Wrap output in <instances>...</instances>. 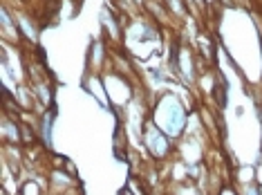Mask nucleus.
<instances>
[{
    "mask_svg": "<svg viewBox=\"0 0 262 195\" xmlns=\"http://www.w3.org/2000/svg\"><path fill=\"white\" fill-rule=\"evenodd\" d=\"M255 182L262 186V164H260V166H255Z\"/></svg>",
    "mask_w": 262,
    "mask_h": 195,
    "instance_id": "5",
    "label": "nucleus"
},
{
    "mask_svg": "<svg viewBox=\"0 0 262 195\" xmlns=\"http://www.w3.org/2000/svg\"><path fill=\"white\" fill-rule=\"evenodd\" d=\"M152 121L159 126V130H164L170 139H182L184 130H186L188 123V115L184 110L182 101H177V97L172 94H166V97L159 99L157 108L152 112Z\"/></svg>",
    "mask_w": 262,
    "mask_h": 195,
    "instance_id": "1",
    "label": "nucleus"
},
{
    "mask_svg": "<svg viewBox=\"0 0 262 195\" xmlns=\"http://www.w3.org/2000/svg\"><path fill=\"white\" fill-rule=\"evenodd\" d=\"M105 54H108V50H105L103 43H92L90 50H88V63H90V68L94 72H101V68H103L105 63Z\"/></svg>",
    "mask_w": 262,
    "mask_h": 195,
    "instance_id": "2",
    "label": "nucleus"
},
{
    "mask_svg": "<svg viewBox=\"0 0 262 195\" xmlns=\"http://www.w3.org/2000/svg\"><path fill=\"white\" fill-rule=\"evenodd\" d=\"M175 195H200L198 186H188V184H180L177 186V193Z\"/></svg>",
    "mask_w": 262,
    "mask_h": 195,
    "instance_id": "4",
    "label": "nucleus"
},
{
    "mask_svg": "<svg viewBox=\"0 0 262 195\" xmlns=\"http://www.w3.org/2000/svg\"><path fill=\"white\" fill-rule=\"evenodd\" d=\"M18 195H43V191H40V186L34 180H27L25 184L18 188Z\"/></svg>",
    "mask_w": 262,
    "mask_h": 195,
    "instance_id": "3",
    "label": "nucleus"
},
{
    "mask_svg": "<svg viewBox=\"0 0 262 195\" xmlns=\"http://www.w3.org/2000/svg\"><path fill=\"white\" fill-rule=\"evenodd\" d=\"M76 3H81V0H76Z\"/></svg>",
    "mask_w": 262,
    "mask_h": 195,
    "instance_id": "6",
    "label": "nucleus"
}]
</instances>
